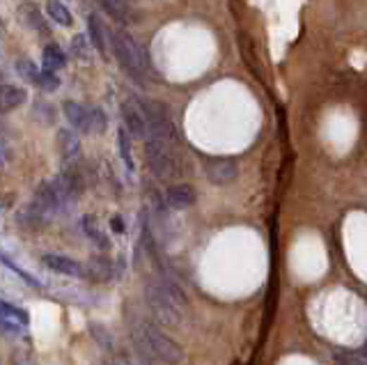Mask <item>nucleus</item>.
I'll return each instance as SVG.
<instances>
[{
	"label": "nucleus",
	"instance_id": "2",
	"mask_svg": "<svg viewBox=\"0 0 367 365\" xmlns=\"http://www.w3.org/2000/svg\"><path fill=\"white\" fill-rule=\"evenodd\" d=\"M138 328L143 331L145 340H147V345H150V349L154 352V356H159L163 363L179 365L184 361V349L172 340V337L165 335L159 326H154L150 322H143Z\"/></svg>",
	"mask_w": 367,
	"mask_h": 365
},
{
	"label": "nucleus",
	"instance_id": "8",
	"mask_svg": "<svg viewBox=\"0 0 367 365\" xmlns=\"http://www.w3.org/2000/svg\"><path fill=\"white\" fill-rule=\"evenodd\" d=\"M205 175L211 184L227 186L239 177V166L232 159H209L205 163Z\"/></svg>",
	"mask_w": 367,
	"mask_h": 365
},
{
	"label": "nucleus",
	"instance_id": "37",
	"mask_svg": "<svg viewBox=\"0 0 367 365\" xmlns=\"http://www.w3.org/2000/svg\"><path fill=\"white\" fill-rule=\"evenodd\" d=\"M110 365H133L131 363V359H128L126 354H115V359H113V363Z\"/></svg>",
	"mask_w": 367,
	"mask_h": 365
},
{
	"label": "nucleus",
	"instance_id": "14",
	"mask_svg": "<svg viewBox=\"0 0 367 365\" xmlns=\"http://www.w3.org/2000/svg\"><path fill=\"white\" fill-rule=\"evenodd\" d=\"M165 198H168L172 209H188L195 205V191L188 184H172L165 191Z\"/></svg>",
	"mask_w": 367,
	"mask_h": 365
},
{
	"label": "nucleus",
	"instance_id": "5",
	"mask_svg": "<svg viewBox=\"0 0 367 365\" xmlns=\"http://www.w3.org/2000/svg\"><path fill=\"white\" fill-rule=\"evenodd\" d=\"M147 124H150V138H161L165 143L177 140V129L168 113V108L159 102H143Z\"/></svg>",
	"mask_w": 367,
	"mask_h": 365
},
{
	"label": "nucleus",
	"instance_id": "7",
	"mask_svg": "<svg viewBox=\"0 0 367 365\" xmlns=\"http://www.w3.org/2000/svg\"><path fill=\"white\" fill-rule=\"evenodd\" d=\"M122 120H124V129L128 131V136L133 138H150V124H147V115L140 99H126L122 104Z\"/></svg>",
	"mask_w": 367,
	"mask_h": 365
},
{
	"label": "nucleus",
	"instance_id": "13",
	"mask_svg": "<svg viewBox=\"0 0 367 365\" xmlns=\"http://www.w3.org/2000/svg\"><path fill=\"white\" fill-rule=\"evenodd\" d=\"M44 264L55 273H62V276L69 278H83V267L76 262L67 258V255H58V253H49L44 255Z\"/></svg>",
	"mask_w": 367,
	"mask_h": 365
},
{
	"label": "nucleus",
	"instance_id": "3",
	"mask_svg": "<svg viewBox=\"0 0 367 365\" xmlns=\"http://www.w3.org/2000/svg\"><path fill=\"white\" fill-rule=\"evenodd\" d=\"M145 154L150 170L159 179H170L172 175H177V159H174V154L170 150V143H165L161 138H147Z\"/></svg>",
	"mask_w": 367,
	"mask_h": 365
},
{
	"label": "nucleus",
	"instance_id": "15",
	"mask_svg": "<svg viewBox=\"0 0 367 365\" xmlns=\"http://www.w3.org/2000/svg\"><path fill=\"white\" fill-rule=\"evenodd\" d=\"M113 276H115V269L108 258H92L85 267H83V278L88 280H110Z\"/></svg>",
	"mask_w": 367,
	"mask_h": 365
},
{
	"label": "nucleus",
	"instance_id": "23",
	"mask_svg": "<svg viewBox=\"0 0 367 365\" xmlns=\"http://www.w3.org/2000/svg\"><path fill=\"white\" fill-rule=\"evenodd\" d=\"M64 65H67V56H64L58 44H46L44 47V69L60 71Z\"/></svg>",
	"mask_w": 367,
	"mask_h": 365
},
{
	"label": "nucleus",
	"instance_id": "32",
	"mask_svg": "<svg viewBox=\"0 0 367 365\" xmlns=\"http://www.w3.org/2000/svg\"><path fill=\"white\" fill-rule=\"evenodd\" d=\"M32 115L37 117V120H42L44 124H53L55 122V111L51 104L46 102H35L32 104Z\"/></svg>",
	"mask_w": 367,
	"mask_h": 365
},
{
	"label": "nucleus",
	"instance_id": "29",
	"mask_svg": "<svg viewBox=\"0 0 367 365\" xmlns=\"http://www.w3.org/2000/svg\"><path fill=\"white\" fill-rule=\"evenodd\" d=\"M37 88H40V90H44V92H55V90L60 88V76L55 74V71L42 69V74H40V80H37Z\"/></svg>",
	"mask_w": 367,
	"mask_h": 365
},
{
	"label": "nucleus",
	"instance_id": "28",
	"mask_svg": "<svg viewBox=\"0 0 367 365\" xmlns=\"http://www.w3.org/2000/svg\"><path fill=\"white\" fill-rule=\"evenodd\" d=\"M23 16H25V23L30 25V28H35V30H40V32H49V28H46V23H44V16H42V12L37 10L35 5H25L23 7Z\"/></svg>",
	"mask_w": 367,
	"mask_h": 365
},
{
	"label": "nucleus",
	"instance_id": "11",
	"mask_svg": "<svg viewBox=\"0 0 367 365\" xmlns=\"http://www.w3.org/2000/svg\"><path fill=\"white\" fill-rule=\"evenodd\" d=\"M62 111L67 122L71 124L73 131L78 133H92V124H90V108L88 106H80L78 102H64L62 104Z\"/></svg>",
	"mask_w": 367,
	"mask_h": 365
},
{
	"label": "nucleus",
	"instance_id": "35",
	"mask_svg": "<svg viewBox=\"0 0 367 365\" xmlns=\"http://www.w3.org/2000/svg\"><path fill=\"white\" fill-rule=\"evenodd\" d=\"M9 363H12V365H37V363L30 359V356L25 354V352H16V354L12 356V361H9Z\"/></svg>",
	"mask_w": 367,
	"mask_h": 365
},
{
	"label": "nucleus",
	"instance_id": "10",
	"mask_svg": "<svg viewBox=\"0 0 367 365\" xmlns=\"http://www.w3.org/2000/svg\"><path fill=\"white\" fill-rule=\"evenodd\" d=\"M95 3L117 23L128 25V23L136 21V12H133L131 0H95Z\"/></svg>",
	"mask_w": 367,
	"mask_h": 365
},
{
	"label": "nucleus",
	"instance_id": "27",
	"mask_svg": "<svg viewBox=\"0 0 367 365\" xmlns=\"http://www.w3.org/2000/svg\"><path fill=\"white\" fill-rule=\"evenodd\" d=\"M90 333L92 337L99 342L101 349H108V352H113L115 349V340H113V335H110V331L106 326H101V324H90Z\"/></svg>",
	"mask_w": 367,
	"mask_h": 365
},
{
	"label": "nucleus",
	"instance_id": "12",
	"mask_svg": "<svg viewBox=\"0 0 367 365\" xmlns=\"http://www.w3.org/2000/svg\"><path fill=\"white\" fill-rule=\"evenodd\" d=\"M55 179L60 181V186L67 191V196L71 200H76L78 196H83V191H85V179H83L80 170L76 166H64L58 175H55Z\"/></svg>",
	"mask_w": 367,
	"mask_h": 365
},
{
	"label": "nucleus",
	"instance_id": "1",
	"mask_svg": "<svg viewBox=\"0 0 367 365\" xmlns=\"http://www.w3.org/2000/svg\"><path fill=\"white\" fill-rule=\"evenodd\" d=\"M110 51H113L119 67H122L128 74V78H133L136 83H145L147 76L152 74L145 51L138 47V42L128 32L124 30L110 32Z\"/></svg>",
	"mask_w": 367,
	"mask_h": 365
},
{
	"label": "nucleus",
	"instance_id": "6",
	"mask_svg": "<svg viewBox=\"0 0 367 365\" xmlns=\"http://www.w3.org/2000/svg\"><path fill=\"white\" fill-rule=\"evenodd\" d=\"M32 200H35V203L40 205L49 216L62 212V209L71 203V198L67 196V191H64V189L60 186V181L55 179V177H53V179L40 181V186L35 189Z\"/></svg>",
	"mask_w": 367,
	"mask_h": 365
},
{
	"label": "nucleus",
	"instance_id": "34",
	"mask_svg": "<svg viewBox=\"0 0 367 365\" xmlns=\"http://www.w3.org/2000/svg\"><path fill=\"white\" fill-rule=\"evenodd\" d=\"M3 264H5V267H9V269H12L14 273H18V276H21V278L25 280V282H30V285H35V287H42V282L37 280V278L32 276V273H28L25 269H21V267H18V264H14L12 260L7 258V255H3Z\"/></svg>",
	"mask_w": 367,
	"mask_h": 365
},
{
	"label": "nucleus",
	"instance_id": "26",
	"mask_svg": "<svg viewBox=\"0 0 367 365\" xmlns=\"http://www.w3.org/2000/svg\"><path fill=\"white\" fill-rule=\"evenodd\" d=\"M16 71H18V76H23L28 83H35V85H37V80H40V74H42V69L28 58L16 60Z\"/></svg>",
	"mask_w": 367,
	"mask_h": 365
},
{
	"label": "nucleus",
	"instance_id": "24",
	"mask_svg": "<svg viewBox=\"0 0 367 365\" xmlns=\"http://www.w3.org/2000/svg\"><path fill=\"white\" fill-rule=\"evenodd\" d=\"M159 282H161V287L165 289V294H168L181 310L188 308V299H186V294H184V289L179 287L177 280H172V278H168V276H161Z\"/></svg>",
	"mask_w": 367,
	"mask_h": 365
},
{
	"label": "nucleus",
	"instance_id": "9",
	"mask_svg": "<svg viewBox=\"0 0 367 365\" xmlns=\"http://www.w3.org/2000/svg\"><path fill=\"white\" fill-rule=\"evenodd\" d=\"M46 218H49V214H46L35 200L16 209V225L21 227V230H28V232H35V230H40V227H44Z\"/></svg>",
	"mask_w": 367,
	"mask_h": 365
},
{
	"label": "nucleus",
	"instance_id": "33",
	"mask_svg": "<svg viewBox=\"0 0 367 365\" xmlns=\"http://www.w3.org/2000/svg\"><path fill=\"white\" fill-rule=\"evenodd\" d=\"M0 326H3V333L7 337H18L25 331V326L21 322H14V319H7V317H0Z\"/></svg>",
	"mask_w": 367,
	"mask_h": 365
},
{
	"label": "nucleus",
	"instance_id": "31",
	"mask_svg": "<svg viewBox=\"0 0 367 365\" xmlns=\"http://www.w3.org/2000/svg\"><path fill=\"white\" fill-rule=\"evenodd\" d=\"M0 308H3V317L14 319V322H21L23 326H28V313L23 308L9 304V301H5V299H3V304H0Z\"/></svg>",
	"mask_w": 367,
	"mask_h": 365
},
{
	"label": "nucleus",
	"instance_id": "17",
	"mask_svg": "<svg viewBox=\"0 0 367 365\" xmlns=\"http://www.w3.org/2000/svg\"><path fill=\"white\" fill-rule=\"evenodd\" d=\"M28 99V92L23 88L12 85V83H5L3 90H0V102H3V111H14V108L23 106Z\"/></svg>",
	"mask_w": 367,
	"mask_h": 365
},
{
	"label": "nucleus",
	"instance_id": "18",
	"mask_svg": "<svg viewBox=\"0 0 367 365\" xmlns=\"http://www.w3.org/2000/svg\"><path fill=\"white\" fill-rule=\"evenodd\" d=\"M58 148H60V154H62V157L67 159V161L76 159L78 152H80V140H78L76 131H71V129H60V131H58Z\"/></svg>",
	"mask_w": 367,
	"mask_h": 365
},
{
	"label": "nucleus",
	"instance_id": "22",
	"mask_svg": "<svg viewBox=\"0 0 367 365\" xmlns=\"http://www.w3.org/2000/svg\"><path fill=\"white\" fill-rule=\"evenodd\" d=\"M46 14H49V19L53 23L62 25V28H69V25L73 23L71 12L60 3V0H49V3H46Z\"/></svg>",
	"mask_w": 367,
	"mask_h": 365
},
{
	"label": "nucleus",
	"instance_id": "30",
	"mask_svg": "<svg viewBox=\"0 0 367 365\" xmlns=\"http://www.w3.org/2000/svg\"><path fill=\"white\" fill-rule=\"evenodd\" d=\"M90 124H92V133H104L106 131L108 117L99 106H90Z\"/></svg>",
	"mask_w": 367,
	"mask_h": 365
},
{
	"label": "nucleus",
	"instance_id": "4",
	"mask_svg": "<svg viewBox=\"0 0 367 365\" xmlns=\"http://www.w3.org/2000/svg\"><path fill=\"white\" fill-rule=\"evenodd\" d=\"M145 299L150 304L152 313L156 315V319H161L163 324H179L181 322V313L184 310L174 304V301L165 294V289L161 287L159 280H150L145 287Z\"/></svg>",
	"mask_w": 367,
	"mask_h": 365
},
{
	"label": "nucleus",
	"instance_id": "21",
	"mask_svg": "<svg viewBox=\"0 0 367 365\" xmlns=\"http://www.w3.org/2000/svg\"><path fill=\"white\" fill-rule=\"evenodd\" d=\"M117 150H119V159H122L126 172L136 170V161H133V154H131V140H128V131L124 129V126H119L117 131Z\"/></svg>",
	"mask_w": 367,
	"mask_h": 365
},
{
	"label": "nucleus",
	"instance_id": "16",
	"mask_svg": "<svg viewBox=\"0 0 367 365\" xmlns=\"http://www.w3.org/2000/svg\"><path fill=\"white\" fill-rule=\"evenodd\" d=\"M88 35H90V42H92V47H95L101 56H108V42H106V28H104V23L99 21V16L97 14H88Z\"/></svg>",
	"mask_w": 367,
	"mask_h": 365
},
{
	"label": "nucleus",
	"instance_id": "19",
	"mask_svg": "<svg viewBox=\"0 0 367 365\" xmlns=\"http://www.w3.org/2000/svg\"><path fill=\"white\" fill-rule=\"evenodd\" d=\"M80 227H83V232H85V237L90 241H95L99 249H108L110 241H108V234L101 230V225L95 216H83L80 218Z\"/></svg>",
	"mask_w": 367,
	"mask_h": 365
},
{
	"label": "nucleus",
	"instance_id": "20",
	"mask_svg": "<svg viewBox=\"0 0 367 365\" xmlns=\"http://www.w3.org/2000/svg\"><path fill=\"white\" fill-rule=\"evenodd\" d=\"M133 345H136V352H138V356H140L143 365H168V363H163L159 356H154V352L150 349V345H147L140 328H136L133 331Z\"/></svg>",
	"mask_w": 367,
	"mask_h": 365
},
{
	"label": "nucleus",
	"instance_id": "25",
	"mask_svg": "<svg viewBox=\"0 0 367 365\" xmlns=\"http://www.w3.org/2000/svg\"><path fill=\"white\" fill-rule=\"evenodd\" d=\"M90 37L85 32H78V35H73V40H71V58H76L78 62H88L90 60Z\"/></svg>",
	"mask_w": 367,
	"mask_h": 365
},
{
	"label": "nucleus",
	"instance_id": "36",
	"mask_svg": "<svg viewBox=\"0 0 367 365\" xmlns=\"http://www.w3.org/2000/svg\"><path fill=\"white\" fill-rule=\"evenodd\" d=\"M110 230L117 232V234H124L126 232V225L122 221V216H113V218H110Z\"/></svg>",
	"mask_w": 367,
	"mask_h": 365
}]
</instances>
